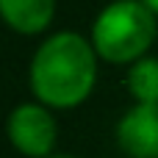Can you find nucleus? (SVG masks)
Segmentation results:
<instances>
[{"label": "nucleus", "instance_id": "obj_5", "mask_svg": "<svg viewBox=\"0 0 158 158\" xmlns=\"http://www.w3.org/2000/svg\"><path fill=\"white\" fill-rule=\"evenodd\" d=\"M56 14V0H0V19L19 33H42Z\"/></svg>", "mask_w": 158, "mask_h": 158}, {"label": "nucleus", "instance_id": "obj_8", "mask_svg": "<svg viewBox=\"0 0 158 158\" xmlns=\"http://www.w3.org/2000/svg\"><path fill=\"white\" fill-rule=\"evenodd\" d=\"M50 158H75V156H50Z\"/></svg>", "mask_w": 158, "mask_h": 158}, {"label": "nucleus", "instance_id": "obj_6", "mask_svg": "<svg viewBox=\"0 0 158 158\" xmlns=\"http://www.w3.org/2000/svg\"><path fill=\"white\" fill-rule=\"evenodd\" d=\"M128 92L136 103H158V58H139L128 69Z\"/></svg>", "mask_w": 158, "mask_h": 158}, {"label": "nucleus", "instance_id": "obj_3", "mask_svg": "<svg viewBox=\"0 0 158 158\" xmlns=\"http://www.w3.org/2000/svg\"><path fill=\"white\" fill-rule=\"evenodd\" d=\"M6 136L11 147L25 158H50L58 139V125L47 106L19 103L6 119Z\"/></svg>", "mask_w": 158, "mask_h": 158}, {"label": "nucleus", "instance_id": "obj_2", "mask_svg": "<svg viewBox=\"0 0 158 158\" xmlns=\"http://www.w3.org/2000/svg\"><path fill=\"white\" fill-rule=\"evenodd\" d=\"M156 31V14L142 0H114L92 22V47L111 64H133L144 58Z\"/></svg>", "mask_w": 158, "mask_h": 158}, {"label": "nucleus", "instance_id": "obj_7", "mask_svg": "<svg viewBox=\"0 0 158 158\" xmlns=\"http://www.w3.org/2000/svg\"><path fill=\"white\" fill-rule=\"evenodd\" d=\"M142 3H144V6H147L153 14H158V0H142Z\"/></svg>", "mask_w": 158, "mask_h": 158}, {"label": "nucleus", "instance_id": "obj_1", "mask_svg": "<svg viewBox=\"0 0 158 158\" xmlns=\"http://www.w3.org/2000/svg\"><path fill=\"white\" fill-rule=\"evenodd\" d=\"M31 92L47 108L81 106L97 81V53L78 31L47 36L31 58Z\"/></svg>", "mask_w": 158, "mask_h": 158}, {"label": "nucleus", "instance_id": "obj_4", "mask_svg": "<svg viewBox=\"0 0 158 158\" xmlns=\"http://www.w3.org/2000/svg\"><path fill=\"white\" fill-rule=\"evenodd\" d=\"M117 144L128 158H158V103H136L122 114Z\"/></svg>", "mask_w": 158, "mask_h": 158}]
</instances>
